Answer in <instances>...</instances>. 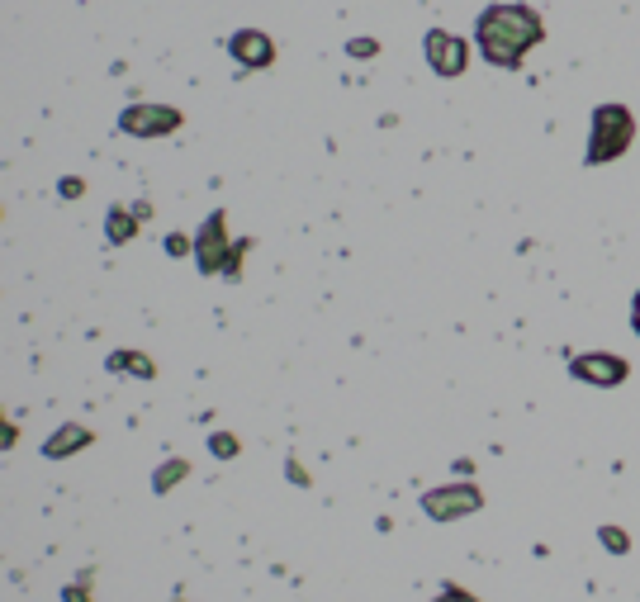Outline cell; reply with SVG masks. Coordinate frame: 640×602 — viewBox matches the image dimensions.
<instances>
[{
  "label": "cell",
  "instance_id": "19",
  "mask_svg": "<svg viewBox=\"0 0 640 602\" xmlns=\"http://www.w3.org/2000/svg\"><path fill=\"white\" fill-rule=\"evenodd\" d=\"M631 328H636V337H640V290H636V299H631Z\"/></svg>",
  "mask_w": 640,
  "mask_h": 602
},
{
  "label": "cell",
  "instance_id": "1",
  "mask_svg": "<svg viewBox=\"0 0 640 602\" xmlns=\"http://www.w3.org/2000/svg\"><path fill=\"white\" fill-rule=\"evenodd\" d=\"M536 43H546V19L522 0H498L484 5L475 19V48L498 72H517Z\"/></svg>",
  "mask_w": 640,
  "mask_h": 602
},
{
  "label": "cell",
  "instance_id": "9",
  "mask_svg": "<svg viewBox=\"0 0 640 602\" xmlns=\"http://www.w3.org/2000/svg\"><path fill=\"white\" fill-rule=\"evenodd\" d=\"M91 441H95L91 427H81V422H62L53 437L43 441V456H48V460H67V456H76V451H86Z\"/></svg>",
  "mask_w": 640,
  "mask_h": 602
},
{
  "label": "cell",
  "instance_id": "11",
  "mask_svg": "<svg viewBox=\"0 0 640 602\" xmlns=\"http://www.w3.org/2000/svg\"><path fill=\"white\" fill-rule=\"evenodd\" d=\"M190 475V460H181V456H171L166 465H157V475H152V493H171L181 479Z\"/></svg>",
  "mask_w": 640,
  "mask_h": 602
},
{
  "label": "cell",
  "instance_id": "4",
  "mask_svg": "<svg viewBox=\"0 0 640 602\" xmlns=\"http://www.w3.org/2000/svg\"><path fill=\"white\" fill-rule=\"evenodd\" d=\"M479 508H484V493L475 484H441V489L422 493V512L432 522H456V517H470Z\"/></svg>",
  "mask_w": 640,
  "mask_h": 602
},
{
  "label": "cell",
  "instance_id": "15",
  "mask_svg": "<svg viewBox=\"0 0 640 602\" xmlns=\"http://www.w3.org/2000/svg\"><path fill=\"white\" fill-rule=\"evenodd\" d=\"M375 53H380L375 38H347V57H361V62H366V57H375Z\"/></svg>",
  "mask_w": 640,
  "mask_h": 602
},
{
  "label": "cell",
  "instance_id": "13",
  "mask_svg": "<svg viewBox=\"0 0 640 602\" xmlns=\"http://www.w3.org/2000/svg\"><path fill=\"white\" fill-rule=\"evenodd\" d=\"M598 541H603V550H612V555H626V550H631V536H626L622 527H603Z\"/></svg>",
  "mask_w": 640,
  "mask_h": 602
},
{
  "label": "cell",
  "instance_id": "6",
  "mask_svg": "<svg viewBox=\"0 0 640 602\" xmlns=\"http://www.w3.org/2000/svg\"><path fill=\"white\" fill-rule=\"evenodd\" d=\"M569 375L584 384H598V389H617L631 375V361L612 356V351H584V356H569Z\"/></svg>",
  "mask_w": 640,
  "mask_h": 602
},
{
  "label": "cell",
  "instance_id": "16",
  "mask_svg": "<svg viewBox=\"0 0 640 602\" xmlns=\"http://www.w3.org/2000/svg\"><path fill=\"white\" fill-rule=\"evenodd\" d=\"M57 195H62V200H81V195H86V181H76V176H62Z\"/></svg>",
  "mask_w": 640,
  "mask_h": 602
},
{
  "label": "cell",
  "instance_id": "10",
  "mask_svg": "<svg viewBox=\"0 0 640 602\" xmlns=\"http://www.w3.org/2000/svg\"><path fill=\"white\" fill-rule=\"evenodd\" d=\"M114 375H133V380H157V365L147 361L143 351H114L110 361H105Z\"/></svg>",
  "mask_w": 640,
  "mask_h": 602
},
{
  "label": "cell",
  "instance_id": "5",
  "mask_svg": "<svg viewBox=\"0 0 640 602\" xmlns=\"http://www.w3.org/2000/svg\"><path fill=\"white\" fill-rule=\"evenodd\" d=\"M228 256H233V238H228V214H223V209H214V214L204 219V228L195 233V261H200L204 275H223Z\"/></svg>",
  "mask_w": 640,
  "mask_h": 602
},
{
  "label": "cell",
  "instance_id": "12",
  "mask_svg": "<svg viewBox=\"0 0 640 602\" xmlns=\"http://www.w3.org/2000/svg\"><path fill=\"white\" fill-rule=\"evenodd\" d=\"M105 233H110V242H133V233H138V214H128V209L114 204L110 219H105Z\"/></svg>",
  "mask_w": 640,
  "mask_h": 602
},
{
  "label": "cell",
  "instance_id": "8",
  "mask_svg": "<svg viewBox=\"0 0 640 602\" xmlns=\"http://www.w3.org/2000/svg\"><path fill=\"white\" fill-rule=\"evenodd\" d=\"M228 57L238 62L242 72H266L275 62V43L261 29H238V34L228 38Z\"/></svg>",
  "mask_w": 640,
  "mask_h": 602
},
{
  "label": "cell",
  "instance_id": "14",
  "mask_svg": "<svg viewBox=\"0 0 640 602\" xmlns=\"http://www.w3.org/2000/svg\"><path fill=\"white\" fill-rule=\"evenodd\" d=\"M209 451H214L219 460H233V456L242 451V441H238V437H228V432H214V437H209Z\"/></svg>",
  "mask_w": 640,
  "mask_h": 602
},
{
  "label": "cell",
  "instance_id": "7",
  "mask_svg": "<svg viewBox=\"0 0 640 602\" xmlns=\"http://www.w3.org/2000/svg\"><path fill=\"white\" fill-rule=\"evenodd\" d=\"M181 128V110L176 105H128L119 114V133L128 138H166Z\"/></svg>",
  "mask_w": 640,
  "mask_h": 602
},
{
  "label": "cell",
  "instance_id": "3",
  "mask_svg": "<svg viewBox=\"0 0 640 602\" xmlns=\"http://www.w3.org/2000/svg\"><path fill=\"white\" fill-rule=\"evenodd\" d=\"M422 57H427L432 76L456 81V76H465V67H470V43L456 38L451 29H427V38H422Z\"/></svg>",
  "mask_w": 640,
  "mask_h": 602
},
{
  "label": "cell",
  "instance_id": "18",
  "mask_svg": "<svg viewBox=\"0 0 640 602\" xmlns=\"http://www.w3.org/2000/svg\"><path fill=\"white\" fill-rule=\"evenodd\" d=\"M166 252H171V256H185V252H190V238H181V233H176V238H166Z\"/></svg>",
  "mask_w": 640,
  "mask_h": 602
},
{
  "label": "cell",
  "instance_id": "17",
  "mask_svg": "<svg viewBox=\"0 0 640 602\" xmlns=\"http://www.w3.org/2000/svg\"><path fill=\"white\" fill-rule=\"evenodd\" d=\"M432 602H479V598H475V593H465V588L451 584V588H441V593H437Z\"/></svg>",
  "mask_w": 640,
  "mask_h": 602
},
{
  "label": "cell",
  "instance_id": "2",
  "mask_svg": "<svg viewBox=\"0 0 640 602\" xmlns=\"http://www.w3.org/2000/svg\"><path fill=\"white\" fill-rule=\"evenodd\" d=\"M631 143H636V114L626 110V105H617V100H607V105L593 110V133H588L584 162L588 166L617 162V157L631 152Z\"/></svg>",
  "mask_w": 640,
  "mask_h": 602
},
{
  "label": "cell",
  "instance_id": "20",
  "mask_svg": "<svg viewBox=\"0 0 640 602\" xmlns=\"http://www.w3.org/2000/svg\"><path fill=\"white\" fill-rule=\"evenodd\" d=\"M62 598H67V602H91V593H76V588H67Z\"/></svg>",
  "mask_w": 640,
  "mask_h": 602
}]
</instances>
